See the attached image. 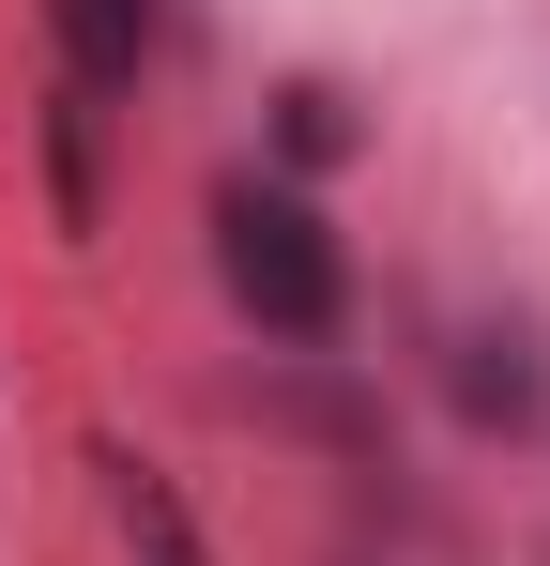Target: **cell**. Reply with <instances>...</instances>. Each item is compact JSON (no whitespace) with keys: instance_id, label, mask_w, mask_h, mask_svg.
Instances as JSON below:
<instances>
[{"instance_id":"obj_5","label":"cell","mask_w":550,"mask_h":566,"mask_svg":"<svg viewBox=\"0 0 550 566\" xmlns=\"http://www.w3.org/2000/svg\"><path fill=\"white\" fill-rule=\"evenodd\" d=\"M275 413H290L306 444H337V460H382V398H367L352 368H321V353H306V382H275Z\"/></svg>"},{"instance_id":"obj_7","label":"cell","mask_w":550,"mask_h":566,"mask_svg":"<svg viewBox=\"0 0 550 566\" xmlns=\"http://www.w3.org/2000/svg\"><path fill=\"white\" fill-rule=\"evenodd\" d=\"M107 474H123V460H107ZM123 536H138V566H199V521H183L169 474H123Z\"/></svg>"},{"instance_id":"obj_3","label":"cell","mask_w":550,"mask_h":566,"mask_svg":"<svg viewBox=\"0 0 550 566\" xmlns=\"http://www.w3.org/2000/svg\"><path fill=\"white\" fill-rule=\"evenodd\" d=\"M46 185H62V230H92L107 214V93H46Z\"/></svg>"},{"instance_id":"obj_4","label":"cell","mask_w":550,"mask_h":566,"mask_svg":"<svg viewBox=\"0 0 550 566\" xmlns=\"http://www.w3.org/2000/svg\"><path fill=\"white\" fill-rule=\"evenodd\" d=\"M62 15V46H77V93H138V62H154V0H46Z\"/></svg>"},{"instance_id":"obj_2","label":"cell","mask_w":550,"mask_h":566,"mask_svg":"<svg viewBox=\"0 0 550 566\" xmlns=\"http://www.w3.org/2000/svg\"><path fill=\"white\" fill-rule=\"evenodd\" d=\"M458 413L505 429V444L550 429V353H536V322H474V337H458Z\"/></svg>"},{"instance_id":"obj_1","label":"cell","mask_w":550,"mask_h":566,"mask_svg":"<svg viewBox=\"0 0 550 566\" xmlns=\"http://www.w3.org/2000/svg\"><path fill=\"white\" fill-rule=\"evenodd\" d=\"M214 261H230V291H245V322H261L275 353H321L352 322V261H337V230L290 185H230L214 199Z\"/></svg>"},{"instance_id":"obj_6","label":"cell","mask_w":550,"mask_h":566,"mask_svg":"<svg viewBox=\"0 0 550 566\" xmlns=\"http://www.w3.org/2000/svg\"><path fill=\"white\" fill-rule=\"evenodd\" d=\"M275 154H290V169H337V154H352V93L290 77V93H275Z\"/></svg>"}]
</instances>
